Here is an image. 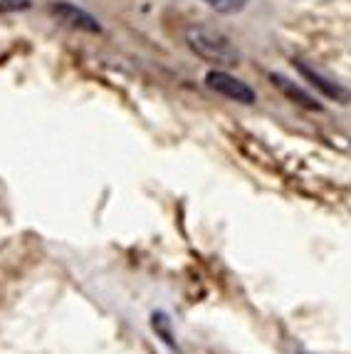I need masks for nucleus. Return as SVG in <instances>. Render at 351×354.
Returning a JSON list of instances; mask_svg holds the SVG:
<instances>
[{
  "instance_id": "423d86ee",
  "label": "nucleus",
  "mask_w": 351,
  "mask_h": 354,
  "mask_svg": "<svg viewBox=\"0 0 351 354\" xmlns=\"http://www.w3.org/2000/svg\"><path fill=\"white\" fill-rule=\"evenodd\" d=\"M205 6L213 8L216 12H225V15H233V12H240L247 6V0H203Z\"/></svg>"
},
{
  "instance_id": "20e7f679",
  "label": "nucleus",
  "mask_w": 351,
  "mask_h": 354,
  "mask_svg": "<svg viewBox=\"0 0 351 354\" xmlns=\"http://www.w3.org/2000/svg\"><path fill=\"white\" fill-rule=\"evenodd\" d=\"M294 67H297V72L302 77H305L307 82L312 84V87L316 89V92H322L327 100L332 102H339V104H349L351 102V92L344 87V84L334 82L332 77L322 75L319 70H314L312 65H307V62H302V59H294Z\"/></svg>"
},
{
  "instance_id": "7ed1b4c3",
  "label": "nucleus",
  "mask_w": 351,
  "mask_h": 354,
  "mask_svg": "<svg viewBox=\"0 0 351 354\" xmlns=\"http://www.w3.org/2000/svg\"><path fill=\"white\" fill-rule=\"evenodd\" d=\"M50 15L72 30H82V32H89V35H99L102 32L99 20L94 18V15H89L87 10H82V8L67 3V0L53 3V6H50Z\"/></svg>"
},
{
  "instance_id": "f257e3e1",
  "label": "nucleus",
  "mask_w": 351,
  "mask_h": 354,
  "mask_svg": "<svg viewBox=\"0 0 351 354\" xmlns=\"http://www.w3.org/2000/svg\"><path fill=\"white\" fill-rule=\"evenodd\" d=\"M186 45L203 62H211V65L220 67V70L238 65L243 59L240 50L235 48V42L225 32L205 28V25H193V28L186 30Z\"/></svg>"
},
{
  "instance_id": "0eeeda50",
  "label": "nucleus",
  "mask_w": 351,
  "mask_h": 354,
  "mask_svg": "<svg viewBox=\"0 0 351 354\" xmlns=\"http://www.w3.org/2000/svg\"><path fill=\"white\" fill-rule=\"evenodd\" d=\"M30 6H32V0H0V12L28 10Z\"/></svg>"
},
{
  "instance_id": "f03ea898",
  "label": "nucleus",
  "mask_w": 351,
  "mask_h": 354,
  "mask_svg": "<svg viewBox=\"0 0 351 354\" xmlns=\"http://www.w3.org/2000/svg\"><path fill=\"white\" fill-rule=\"evenodd\" d=\"M205 87L211 89V92H216V95L225 97V100L238 102V104L252 106L258 102V95H255V89L250 84L238 80L235 75H230L228 70H220V67H216V70H211L205 75Z\"/></svg>"
},
{
  "instance_id": "39448f33",
  "label": "nucleus",
  "mask_w": 351,
  "mask_h": 354,
  "mask_svg": "<svg viewBox=\"0 0 351 354\" xmlns=\"http://www.w3.org/2000/svg\"><path fill=\"white\" fill-rule=\"evenodd\" d=\"M269 82H272V87L280 89L285 100H290L292 104L302 106V109H307V112H322V109H324V106L319 104V102H316L314 97L307 92V89H302L299 84H294L292 80H287V77L280 75V72L269 75Z\"/></svg>"
}]
</instances>
